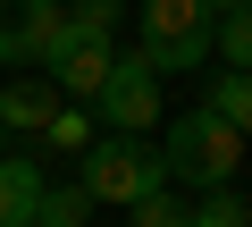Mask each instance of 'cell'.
<instances>
[{"label": "cell", "mask_w": 252, "mask_h": 227, "mask_svg": "<svg viewBox=\"0 0 252 227\" xmlns=\"http://www.w3.org/2000/svg\"><path fill=\"white\" fill-rule=\"evenodd\" d=\"M160 160H168V185L210 194V185H235V168H244V135H235L227 118H210V109H185V118L160 127Z\"/></svg>", "instance_id": "obj_1"}, {"label": "cell", "mask_w": 252, "mask_h": 227, "mask_svg": "<svg viewBox=\"0 0 252 227\" xmlns=\"http://www.w3.org/2000/svg\"><path fill=\"white\" fill-rule=\"evenodd\" d=\"M135 42L160 76L177 67H210V42H219V9L210 0H135Z\"/></svg>", "instance_id": "obj_2"}, {"label": "cell", "mask_w": 252, "mask_h": 227, "mask_svg": "<svg viewBox=\"0 0 252 227\" xmlns=\"http://www.w3.org/2000/svg\"><path fill=\"white\" fill-rule=\"evenodd\" d=\"M93 202H143L168 185V160L152 135H93L84 143V177H76Z\"/></svg>", "instance_id": "obj_3"}, {"label": "cell", "mask_w": 252, "mask_h": 227, "mask_svg": "<svg viewBox=\"0 0 252 227\" xmlns=\"http://www.w3.org/2000/svg\"><path fill=\"white\" fill-rule=\"evenodd\" d=\"M93 118H101V135H152L160 127V67L143 59V42L118 51L109 84L93 93Z\"/></svg>", "instance_id": "obj_4"}, {"label": "cell", "mask_w": 252, "mask_h": 227, "mask_svg": "<svg viewBox=\"0 0 252 227\" xmlns=\"http://www.w3.org/2000/svg\"><path fill=\"white\" fill-rule=\"evenodd\" d=\"M67 34V0H0V67L42 76Z\"/></svg>", "instance_id": "obj_5"}, {"label": "cell", "mask_w": 252, "mask_h": 227, "mask_svg": "<svg viewBox=\"0 0 252 227\" xmlns=\"http://www.w3.org/2000/svg\"><path fill=\"white\" fill-rule=\"evenodd\" d=\"M109 67H118V42H101V34H59V51H51V84H59V101H93L101 84H109Z\"/></svg>", "instance_id": "obj_6"}, {"label": "cell", "mask_w": 252, "mask_h": 227, "mask_svg": "<svg viewBox=\"0 0 252 227\" xmlns=\"http://www.w3.org/2000/svg\"><path fill=\"white\" fill-rule=\"evenodd\" d=\"M51 118H59V84L51 76H9L0 84V135H34L42 143Z\"/></svg>", "instance_id": "obj_7"}, {"label": "cell", "mask_w": 252, "mask_h": 227, "mask_svg": "<svg viewBox=\"0 0 252 227\" xmlns=\"http://www.w3.org/2000/svg\"><path fill=\"white\" fill-rule=\"evenodd\" d=\"M42 160L34 152H0V227H34V210H42Z\"/></svg>", "instance_id": "obj_8"}, {"label": "cell", "mask_w": 252, "mask_h": 227, "mask_svg": "<svg viewBox=\"0 0 252 227\" xmlns=\"http://www.w3.org/2000/svg\"><path fill=\"white\" fill-rule=\"evenodd\" d=\"M202 109H210V118H227L235 135H252V67H219Z\"/></svg>", "instance_id": "obj_9"}, {"label": "cell", "mask_w": 252, "mask_h": 227, "mask_svg": "<svg viewBox=\"0 0 252 227\" xmlns=\"http://www.w3.org/2000/svg\"><path fill=\"white\" fill-rule=\"evenodd\" d=\"M185 227H252V202H244V194H227V185H210V194L185 210Z\"/></svg>", "instance_id": "obj_10"}, {"label": "cell", "mask_w": 252, "mask_h": 227, "mask_svg": "<svg viewBox=\"0 0 252 227\" xmlns=\"http://www.w3.org/2000/svg\"><path fill=\"white\" fill-rule=\"evenodd\" d=\"M126 17H135L126 0H67V26H76V34H101V42H118Z\"/></svg>", "instance_id": "obj_11"}, {"label": "cell", "mask_w": 252, "mask_h": 227, "mask_svg": "<svg viewBox=\"0 0 252 227\" xmlns=\"http://www.w3.org/2000/svg\"><path fill=\"white\" fill-rule=\"evenodd\" d=\"M210 59H227V67H252V0L219 17V42H210Z\"/></svg>", "instance_id": "obj_12"}, {"label": "cell", "mask_w": 252, "mask_h": 227, "mask_svg": "<svg viewBox=\"0 0 252 227\" xmlns=\"http://www.w3.org/2000/svg\"><path fill=\"white\" fill-rule=\"evenodd\" d=\"M84 219H93V194L84 185H51L42 210H34V227H84Z\"/></svg>", "instance_id": "obj_13"}, {"label": "cell", "mask_w": 252, "mask_h": 227, "mask_svg": "<svg viewBox=\"0 0 252 227\" xmlns=\"http://www.w3.org/2000/svg\"><path fill=\"white\" fill-rule=\"evenodd\" d=\"M185 210H193V202H177L168 185L143 194V202H126V219H135V227H185Z\"/></svg>", "instance_id": "obj_14"}, {"label": "cell", "mask_w": 252, "mask_h": 227, "mask_svg": "<svg viewBox=\"0 0 252 227\" xmlns=\"http://www.w3.org/2000/svg\"><path fill=\"white\" fill-rule=\"evenodd\" d=\"M84 135H93V118H84L76 101H59V118L42 127V143H51V152H84Z\"/></svg>", "instance_id": "obj_15"}, {"label": "cell", "mask_w": 252, "mask_h": 227, "mask_svg": "<svg viewBox=\"0 0 252 227\" xmlns=\"http://www.w3.org/2000/svg\"><path fill=\"white\" fill-rule=\"evenodd\" d=\"M210 9H219V17H227V9H244V0H210Z\"/></svg>", "instance_id": "obj_16"}]
</instances>
